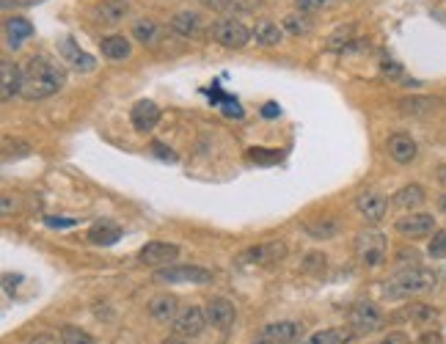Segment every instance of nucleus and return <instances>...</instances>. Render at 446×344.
Listing matches in <instances>:
<instances>
[{"label": "nucleus", "instance_id": "obj_1", "mask_svg": "<svg viewBox=\"0 0 446 344\" xmlns=\"http://www.w3.org/2000/svg\"><path fill=\"white\" fill-rule=\"evenodd\" d=\"M25 72V86H23V96L39 102V99H47V96L58 94L66 86V69L64 63H58L50 56H31L28 63L23 66Z\"/></svg>", "mask_w": 446, "mask_h": 344}, {"label": "nucleus", "instance_id": "obj_2", "mask_svg": "<svg viewBox=\"0 0 446 344\" xmlns=\"http://www.w3.org/2000/svg\"><path fill=\"white\" fill-rule=\"evenodd\" d=\"M435 281H438V276L430 267H421V265L400 267L388 281L383 284V295L388 300H408V298L430 292L435 286Z\"/></svg>", "mask_w": 446, "mask_h": 344}, {"label": "nucleus", "instance_id": "obj_3", "mask_svg": "<svg viewBox=\"0 0 446 344\" xmlns=\"http://www.w3.org/2000/svg\"><path fill=\"white\" fill-rule=\"evenodd\" d=\"M352 250H355L358 262L364 267L375 270V267H381L383 262H386V256H388V240L378 229H361L355 234V240H352Z\"/></svg>", "mask_w": 446, "mask_h": 344}, {"label": "nucleus", "instance_id": "obj_4", "mask_svg": "<svg viewBox=\"0 0 446 344\" xmlns=\"http://www.w3.org/2000/svg\"><path fill=\"white\" fill-rule=\"evenodd\" d=\"M383 325H386V317L372 300H355L348 312V328L355 336H372L383 331Z\"/></svg>", "mask_w": 446, "mask_h": 344}, {"label": "nucleus", "instance_id": "obj_5", "mask_svg": "<svg viewBox=\"0 0 446 344\" xmlns=\"http://www.w3.org/2000/svg\"><path fill=\"white\" fill-rule=\"evenodd\" d=\"M210 36H212V42H218L226 50H240V47H246L254 39V33L248 31L240 20H234V17H223L218 23H212Z\"/></svg>", "mask_w": 446, "mask_h": 344}, {"label": "nucleus", "instance_id": "obj_6", "mask_svg": "<svg viewBox=\"0 0 446 344\" xmlns=\"http://www.w3.org/2000/svg\"><path fill=\"white\" fill-rule=\"evenodd\" d=\"M155 279L163 284H210L215 276L212 270L201 265H168V267H160Z\"/></svg>", "mask_w": 446, "mask_h": 344}, {"label": "nucleus", "instance_id": "obj_7", "mask_svg": "<svg viewBox=\"0 0 446 344\" xmlns=\"http://www.w3.org/2000/svg\"><path fill=\"white\" fill-rule=\"evenodd\" d=\"M207 325H210L207 322V312L201 306H185V309H179L177 319L171 322L174 336H179V339H196Z\"/></svg>", "mask_w": 446, "mask_h": 344}, {"label": "nucleus", "instance_id": "obj_8", "mask_svg": "<svg viewBox=\"0 0 446 344\" xmlns=\"http://www.w3.org/2000/svg\"><path fill=\"white\" fill-rule=\"evenodd\" d=\"M394 229L405 240H424V237L435 234V218L430 212H408L394 223Z\"/></svg>", "mask_w": 446, "mask_h": 344}, {"label": "nucleus", "instance_id": "obj_9", "mask_svg": "<svg viewBox=\"0 0 446 344\" xmlns=\"http://www.w3.org/2000/svg\"><path fill=\"white\" fill-rule=\"evenodd\" d=\"M179 256V246L174 243H163V240H149L146 246H141L138 250V262L146 267H168L174 265V259Z\"/></svg>", "mask_w": 446, "mask_h": 344}, {"label": "nucleus", "instance_id": "obj_10", "mask_svg": "<svg viewBox=\"0 0 446 344\" xmlns=\"http://www.w3.org/2000/svg\"><path fill=\"white\" fill-rule=\"evenodd\" d=\"M355 210H358V215L367 220V223H381L386 218V212H388V198L378 193V190H364L358 198H355Z\"/></svg>", "mask_w": 446, "mask_h": 344}, {"label": "nucleus", "instance_id": "obj_11", "mask_svg": "<svg viewBox=\"0 0 446 344\" xmlns=\"http://www.w3.org/2000/svg\"><path fill=\"white\" fill-rule=\"evenodd\" d=\"M58 56H61L66 66L75 69V72H94L96 69V58H91L72 36H64V39L58 42Z\"/></svg>", "mask_w": 446, "mask_h": 344}, {"label": "nucleus", "instance_id": "obj_12", "mask_svg": "<svg viewBox=\"0 0 446 344\" xmlns=\"http://www.w3.org/2000/svg\"><path fill=\"white\" fill-rule=\"evenodd\" d=\"M23 86H25V72L14 61L3 58L0 61V99L11 102L17 94H23Z\"/></svg>", "mask_w": 446, "mask_h": 344}, {"label": "nucleus", "instance_id": "obj_13", "mask_svg": "<svg viewBox=\"0 0 446 344\" xmlns=\"http://www.w3.org/2000/svg\"><path fill=\"white\" fill-rule=\"evenodd\" d=\"M303 336V325L295 319H279V322H267L262 328V339H270L276 344H295Z\"/></svg>", "mask_w": 446, "mask_h": 344}, {"label": "nucleus", "instance_id": "obj_14", "mask_svg": "<svg viewBox=\"0 0 446 344\" xmlns=\"http://www.w3.org/2000/svg\"><path fill=\"white\" fill-rule=\"evenodd\" d=\"M204 312H207V322L212 328H218V331H229L234 325V319H237V312H234L231 300H226V298H210Z\"/></svg>", "mask_w": 446, "mask_h": 344}, {"label": "nucleus", "instance_id": "obj_15", "mask_svg": "<svg viewBox=\"0 0 446 344\" xmlns=\"http://www.w3.org/2000/svg\"><path fill=\"white\" fill-rule=\"evenodd\" d=\"M129 122L138 132H152L160 125V108L152 99H138L129 110Z\"/></svg>", "mask_w": 446, "mask_h": 344}, {"label": "nucleus", "instance_id": "obj_16", "mask_svg": "<svg viewBox=\"0 0 446 344\" xmlns=\"http://www.w3.org/2000/svg\"><path fill=\"white\" fill-rule=\"evenodd\" d=\"M386 149H388V155L391 160H397L400 165H408V163H414L416 155H419V146H416V141L408 135V132H394V135H388V141H386Z\"/></svg>", "mask_w": 446, "mask_h": 344}, {"label": "nucleus", "instance_id": "obj_17", "mask_svg": "<svg viewBox=\"0 0 446 344\" xmlns=\"http://www.w3.org/2000/svg\"><path fill=\"white\" fill-rule=\"evenodd\" d=\"M99 53L108 61H127L129 53H132V44H129V39L125 33H110V36H102Z\"/></svg>", "mask_w": 446, "mask_h": 344}, {"label": "nucleus", "instance_id": "obj_18", "mask_svg": "<svg viewBox=\"0 0 446 344\" xmlns=\"http://www.w3.org/2000/svg\"><path fill=\"white\" fill-rule=\"evenodd\" d=\"M177 314H179V303H177L174 295H155V298L149 300V317H152L155 322H160V325L174 322Z\"/></svg>", "mask_w": 446, "mask_h": 344}, {"label": "nucleus", "instance_id": "obj_19", "mask_svg": "<svg viewBox=\"0 0 446 344\" xmlns=\"http://www.w3.org/2000/svg\"><path fill=\"white\" fill-rule=\"evenodd\" d=\"M129 36H132L138 44H144V47H158L160 39H163V28H160L152 17H141V20L132 23Z\"/></svg>", "mask_w": 446, "mask_h": 344}, {"label": "nucleus", "instance_id": "obj_20", "mask_svg": "<svg viewBox=\"0 0 446 344\" xmlns=\"http://www.w3.org/2000/svg\"><path fill=\"white\" fill-rule=\"evenodd\" d=\"M168 28L177 33V36H182V39H193V36L201 33L204 25H201V14H196V11H179V14L171 17Z\"/></svg>", "mask_w": 446, "mask_h": 344}, {"label": "nucleus", "instance_id": "obj_21", "mask_svg": "<svg viewBox=\"0 0 446 344\" xmlns=\"http://www.w3.org/2000/svg\"><path fill=\"white\" fill-rule=\"evenodd\" d=\"M424 201H427V193H424L421 185H416V182L414 185H405V188H400L394 193V207H397V210H405V212L419 210Z\"/></svg>", "mask_w": 446, "mask_h": 344}, {"label": "nucleus", "instance_id": "obj_22", "mask_svg": "<svg viewBox=\"0 0 446 344\" xmlns=\"http://www.w3.org/2000/svg\"><path fill=\"white\" fill-rule=\"evenodd\" d=\"M397 319L414 322V325H430V322H438V309L427 306V303H411V306L397 312Z\"/></svg>", "mask_w": 446, "mask_h": 344}, {"label": "nucleus", "instance_id": "obj_23", "mask_svg": "<svg viewBox=\"0 0 446 344\" xmlns=\"http://www.w3.org/2000/svg\"><path fill=\"white\" fill-rule=\"evenodd\" d=\"M122 240V229L113 223V220H99L94 223L91 229H89V243L91 246H113V243H119Z\"/></svg>", "mask_w": 446, "mask_h": 344}, {"label": "nucleus", "instance_id": "obj_24", "mask_svg": "<svg viewBox=\"0 0 446 344\" xmlns=\"http://www.w3.org/2000/svg\"><path fill=\"white\" fill-rule=\"evenodd\" d=\"M127 14H129L127 0H102V3L96 6V17H99L105 25H119V23H125Z\"/></svg>", "mask_w": 446, "mask_h": 344}, {"label": "nucleus", "instance_id": "obj_25", "mask_svg": "<svg viewBox=\"0 0 446 344\" xmlns=\"http://www.w3.org/2000/svg\"><path fill=\"white\" fill-rule=\"evenodd\" d=\"M303 229H306V234H309L312 240H331V237L339 234L342 223H339L336 218H331V215H322V218H317V220H309Z\"/></svg>", "mask_w": 446, "mask_h": 344}, {"label": "nucleus", "instance_id": "obj_26", "mask_svg": "<svg viewBox=\"0 0 446 344\" xmlns=\"http://www.w3.org/2000/svg\"><path fill=\"white\" fill-rule=\"evenodd\" d=\"M251 33H254L256 44H262V47H276L284 39V28L279 23H270V20H259Z\"/></svg>", "mask_w": 446, "mask_h": 344}, {"label": "nucleus", "instance_id": "obj_27", "mask_svg": "<svg viewBox=\"0 0 446 344\" xmlns=\"http://www.w3.org/2000/svg\"><path fill=\"white\" fill-rule=\"evenodd\" d=\"M33 36V25L25 20V17H11V20H6V42H8V47H20L25 39H31Z\"/></svg>", "mask_w": 446, "mask_h": 344}, {"label": "nucleus", "instance_id": "obj_28", "mask_svg": "<svg viewBox=\"0 0 446 344\" xmlns=\"http://www.w3.org/2000/svg\"><path fill=\"white\" fill-rule=\"evenodd\" d=\"M358 33V28L352 25V23H348V25H339L336 31L328 36V42H325V47L331 50V53H345V50H350L352 42L358 39L355 36Z\"/></svg>", "mask_w": 446, "mask_h": 344}, {"label": "nucleus", "instance_id": "obj_29", "mask_svg": "<svg viewBox=\"0 0 446 344\" xmlns=\"http://www.w3.org/2000/svg\"><path fill=\"white\" fill-rule=\"evenodd\" d=\"M350 328H322L317 333H312L303 344H350L352 342Z\"/></svg>", "mask_w": 446, "mask_h": 344}, {"label": "nucleus", "instance_id": "obj_30", "mask_svg": "<svg viewBox=\"0 0 446 344\" xmlns=\"http://www.w3.org/2000/svg\"><path fill=\"white\" fill-rule=\"evenodd\" d=\"M438 105H441V99H435V96H405V99H400V110L408 113V116L430 113V110H435Z\"/></svg>", "mask_w": 446, "mask_h": 344}, {"label": "nucleus", "instance_id": "obj_31", "mask_svg": "<svg viewBox=\"0 0 446 344\" xmlns=\"http://www.w3.org/2000/svg\"><path fill=\"white\" fill-rule=\"evenodd\" d=\"M284 253V246H279V243H273V246H256V248H248L243 250V256H240V262H246V265H265V262H270V259H276V256H281Z\"/></svg>", "mask_w": 446, "mask_h": 344}, {"label": "nucleus", "instance_id": "obj_32", "mask_svg": "<svg viewBox=\"0 0 446 344\" xmlns=\"http://www.w3.org/2000/svg\"><path fill=\"white\" fill-rule=\"evenodd\" d=\"M281 28H284V33H292V36H306L312 31V20H309V14L289 11L287 17L281 20Z\"/></svg>", "mask_w": 446, "mask_h": 344}, {"label": "nucleus", "instance_id": "obj_33", "mask_svg": "<svg viewBox=\"0 0 446 344\" xmlns=\"http://www.w3.org/2000/svg\"><path fill=\"white\" fill-rule=\"evenodd\" d=\"M58 339H61V344H96L94 336L89 331L77 328V325H64L58 331Z\"/></svg>", "mask_w": 446, "mask_h": 344}, {"label": "nucleus", "instance_id": "obj_34", "mask_svg": "<svg viewBox=\"0 0 446 344\" xmlns=\"http://www.w3.org/2000/svg\"><path fill=\"white\" fill-rule=\"evenodd\" d=\"M381 75L386 77V80H394V83H405V80H408L402 63L394 61V58H388V56H383L381 58Z\"/></svg>", "mask_w": 446, "mask_h": 344}, {"label": "nucleus", "instance_id": "obj_35", "mask_svg": "<svg viewBox=\"0 0 446 344\" xmlns=\"http://www.w3.org/2000/svg\"><path fill=\"white\" fill-rule=\"evenodd\" d=\"M300 267H303V273H325V253H319V250L306 253Z\"/></svg>", "mask_w": 446, "mask_h": 344}, {"label": "nucleus", "instance_id": "obj_36", "mask_svg": "<svg viewBox=\"0 0 446 344\" xmlns=\"http://www.w3.org/2000/svg\"><path fill=\"white\" fill-rule=\"evenodd\" d=\"M427 250H430V256H433V259H446V229H438V231L433 234V240H430Z\"/></svg>", "mask_w": 446, "mask_h": 344}, {"label": "nucleus", "instance_id": "obj_37", "mask_svg": "<svg viewBox=\"0 0 446 344\" xmlns=\"http://www.w3.org/2000/svg\"><path fill=\"white\" fill-rule=\"evenodd\" d=\"M325 6H331V0H295V11L300 14H317Z\"/></svg>", "mask_w": 446, "mask_h": 344}, {"label": "nucleus", "instance_id": "obj_38", "mask_svg": "<svg viewBox=\"0 0 446 344\" xmlns=\"http://www.w3.org/2000/svg\"><path fill=\"white\" fill-rule=\"evenodd\" d=\"M372 344H411V339L402 333V331H391V333H386L383 339H378V342Z\"/></svg>", "mask_w": 446, "mask_h": 344}, {"label": "nucleus", "instance_id": "obj_39", "mask_svg": "<svg viewBox=\"0 0 446 344\" xmlns=\"http://www.w3.org/2000/svg\"><path fill=\"white\" fill-rule=\"evenodd\" d=\"M44 223H47L50 229H72V226H77V220L75 218H53V215H47Z\"/></svg>", "mask_w": 446, "mask_h": 344}, {"label": "nucleus", "instance_id": "obj_40", "mask_svg": "<svg viewBox=\"0 0 446 344\" xmlns=\"http://www.w3.org/2000/svg\"><path fill=\"white\" fill-rule=\"evenodd\" d=\"M25 344H61V339H56V336H50V333H36V336H31Z\"/></svg>", "mask_w": 446, "mask_h": 344}, {"label": "nucleus", "instance_id": "obj_41", "mask_svg": "<svg viewBox=\"0 0 446 344\" xmlns=\"http://www.w3.org/2000/svg\"><path fill=\"white\" fill-rule=\"evenodd\" d=\"M248 157H251V160H259V163H273V160H279L276 152H273V155H267V152H259V149H251Z\"/></svg>", "mask_w": 446, "mask_h": 344}, {"label": "nucleus", "instance_id": "obj_42", "mask_svg": "<svg viewBox=\"0 0 446 344\" xmlns=\"http://www.w3.org/2000/svg\"><path fill=\"white\" fill-rule=\"evenodd\" d=\"M0 212H3V218L14 215V201H11V196H8V193H3V204H0Z\"/></svg>", "mask_w": 446, "mask_h": 344}, {"label": "nucleus", "instance_id": "obj_43", "mask_svg": "<svg viewBox=\"0 0 446 344\" xmlns=\"http://www.w3.org/2000/svg\"><path fill=\"white\" fill-rule=\"evenodd\" d=\"M204 6H210V8H218V11H223V8H231V3L229 0H201Z\"/></svg>", "mask_w": 446, "mask_h": 344}, {"label": "nucleus", "instance_id": "obj_44", "mask_svg": "<svg viewBox=\"0 0 446 344\" xmlns=\"http://www.w3.org/2000/svg\"><path fill=\"white\" fill-rule=\"evenodd\" d=\"M419 344H444V339H441L438 333H424V336L419 339Z\"/></svg>", "mask_w": 446, "mask_h": 344}, {"label": "nucleus", "instance_id": "obj_45", "mask_svg": "<svg viewBox=\"0 0 446 344\" xmlns=\"http://www.w3.org/2000/svg\"><path fill=\"white\" fill-rule=\"evenodd\" d=\"M152 149H155V155H160L163 160H177L174 152H165V149H163V144H152Z\"/></svg>", "mask_w": 446, "mask_h": 344}, {"label": "nucleus", "instance_id": "obj_46", "mask_svg": "<svg viewBox=\"0 0 446 344\" xmlns=\"http://www.w3.org/2000/svg\"><path fill=\"white\" fill-rule=\"evenodd\" d=\"M262 116H279V105H265V108H262Z\"/></svg>", "mask_w": 446, "mask_h": 344}, {"label": "nucleus", "instance_id": "obj_47", "mask_svg": "<svg viewBox=\"0 0 446 344\" xmlns=\"http://www.w3.org/2000/svg\"><path fill=\"white\" fill-rule=\"evenodd\" d=\"M438 179H441V185L446 188V163L444 165H438Z\"/></svg>", "mask_w": 446, "mask_h": 344}, {"label": "nucleus", "instance_id": "obj_48", "mask_svg": "<svg viewBox=\"0 0 446 344\" xmlns=\"http://www.w3.org/2000/svg\"><path fill=\"white\" fill-rule=\"evenodd\" d=\"M160 344H185V339H179V336H171V339H165V342Z\"/></svg>", "mask_w": 446, "mask_h": 344}, {"label": "nucleus", "instance_id": "obj_49", "mask_svg": "<svg viewBox=\"0 0 446 344\" xmlns=\"http://www.w3.org/2000/svg\"><path fill=\"white\" fill-rule=\"evenodd\" d=\"M438 210H441V212H446V193L441 196V198H438Z\"/></svg>", "mask_w": 446, "mask_h": 344}, {"label": "nucleus", "instance_id": "obj_50", "mask_svg": "<svg viewBox=\"0 0 446 344\" xmlns=\"http://www.w3.org/2000/svg\"><path fill=\"white\" fill-rule=\"evenodd\" d=\"M254 344H276V342H270V339H262V336H259V339H256Z\"/></svg>", "mask_w": 446, "mask_h": 344}, {"label": "nucleus", "instance_id": "obj_51", "mask_svg": "<svg viewBox=\"0 0 446 344\" xmlns=\"http://www.w3.org/2000/svg\"><path fill=\"white\" fill-rule=\"evenodd\" d=\"M229 3H231V6H240V3H246V0H229Z\"/></svg>", "mask_w": 446, "mask_h": 344}]
</instances>
